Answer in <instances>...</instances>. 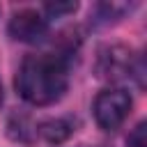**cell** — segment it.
Instances as JSON below:
<instances>
[{"instance_id":"6da1fadb","label":"cell","mask_w":147,"mask_h":147,"mask_svg":"<svg viewBox=\"0 0 147 147\" xmlns=\"http://www.w3.org/2000/svg\"><path fill=\"white\" fill-rule=\"evenodd\" d=\"M69 87V55L62 51L30 53L16 74L18 94L32 106H51L64 96Z\"/></svg>"},{"instance_id":"7a4b0ae2","label":"cell","mask_w":147,"mask_h":147,"mask_svg":"<svg viewBox=\"0 0 147 147\" xmlns=\"http://www.w3.org/2000/svg\"><path fill=\"white\" fill-rule=\"evenodd\" d=\"M131 106H133V99L126 90L108 87V90H101L94 96L92 113H94L96 124L103 131H115L126 122V117L131 113Z\"/></svg>"},{"instance_id":"3957f363","label":"cell","mask_w":147,"mask_h":147,"mask_svg":"<svg viewBox=\"0 0 147 147\" xmlns=\"http://www.w3.org/2000/svg\"><path fill=\"white\" fill-rule=\"evenodd\" d=\"M142 67L140 60L133 57V53L126 46H106L99 51L96 57V74L106 80H122V78H131V76H140Z\"/></svg>"},{"instance_id":"277c9868","label":"cell","mask_w":147,"mask_h":147,"mask_svg":"<svg viewBox=\"0 0 147 147\" xmlns=\"http://www.w3.org/2000/svg\"><path fill=\"white\" fill-rule=\"evenodd\" d=\"M48 18L39 11V9H18L14 11V16L9 18L7 32L11 39L16 41H25V44H37L41 39H46L48 34Z\"/></svg>"},{"instance_id":"5b68a950","label":"cell","mask_w":147,"mask_h":147,"mask_svg":"<svg viewBox=\"0 0 147 147\" xmlns=\"http://www.w3.org/2000/svg\"><path fill=\"white\" fill-rule=\"evenodd\" d=\"M39 133L48 142L60 145V142H64L74 133V122L69 117H51V119H46V122L39 124Z\"/></svg>"},{"instance_id":"8992f818","label":"cell","mask_w":147,"mask_h":147,"mask_svg":"<svg viewBox=\"0 0 147 147\" xmlns=\"http://www.w3.org/2000/svg\"><path fill=\"white\" fill-rule=\"evenodd\" d=\"M126 11H131V5H119V2H103V5H96V9H94V16H96V21H103V23H108V21H113V18H119V16H124Z\"/></svg>"},{"instance_id":"52a82bcc","label":"cell","mask_w":147,"mask_h":147,"mask_svg":"<svg viewBox=\"0 0 147 147\" xmlns=\"http://www.w3.org/2000/svg\"><path fill=\"white\" fill-rule=\"evenodd\" d=\"M78 9L76 2H46L41 7V14L51 21V18H60V16H67V14H74Z\"/></svg>"},{"instance_id":"ba28073f","label":"cell","mask_w":147,"mask_h":147,"mask_svg":"<svg viewBox=\"0 0 147 147\" xmlns=\"http://www.w3.org/2000/svg\"><path fill=\"white\" fill-rule=\"evenodd\" d=\"M126 147H147V140H145V122H140L126 138Z\"/></svg>"},{"instance_id":"9c48e42d","label":"cell","mask_w":147,"mask_h":147,"mask_svg":"<svg viewBox=\"0 0 147 147\" xmlns=\"http://www.w3.org/2000/svg\"><path fill=\"white\" fill-rule=\"evenodd\" d=\"M2 101H5V92H2V83H0V106H2Z\"/></svg>"}]
</instances>
